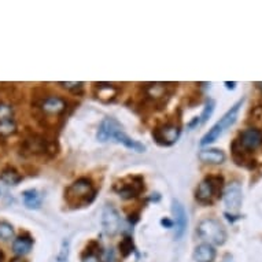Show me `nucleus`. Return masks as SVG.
I'll list each match as a JSON object with an SVG mask.
<instances>
[{
    "label": "nucleus",
    "instance_id": "nucleus-28",
    "mask_svg": "<svg viewBox=\"0 0 262 262\" xmlns=\"http://www.w3.org/2000/svg\"><path fill=\"white\" fill-rule=\"evenodd\" d=\"M161 224H162L163 226H168V228H170V226L173 225V222H172L170 220H162V221H161Z\"/></svg>",
    "mask_w": 262,
    "mask_h": 262
},
{
    "label": "nucleus",
    "instance_id": "nucleus-4",
    "mask_svg": "<svg viewBox=\"0 0 262 262\" xmlns=\"http://www.w3.org/2000/svg\"><path fill=\"white\" fill-rule=\"evenodd\" d=\"M198 235L209 244L221 246L226 241V231L224 225L216 219H204L198 224Z\"/></svg>",
    "mask_w": 262,
    "mask_h": 262
},
{
    "label": "nucleus",
    "instance_id": "nucleus-19",
    "mask_svg": "<svg viewBox=\"0 0 262 262\" xmlns=\"http://www.w3.org/2000/svg\"><path fill=\"white\" fill-rule=\"evenodd\" d=\"M23 203L28 209H39L41 206V197L36 189H26L22 192Z\"/></svg>",
    "mask_w": 262,
    "mask_h": 262
},
{
    "label": "nucleus",
    "instance_id": "nucleus-6",
    "mask_svg": "<svg viewBox=\"0 0 262 262\" xmlns=\"http://www.w3.org/2000/svg\"><path fill=\"white\" fill-rule=\"evenodd\" d=\"M243 153H250L262 146V131L258 128H248L239 133V138L232 143Z\"/></svg>",
    "mask_w": 262,
    "mask_h": 262
},
{
    "label": "nucleus",
    "instance_id": "nucleus-17",
    "mask_svg": "<svg viewBox=\"0 0 262 262\" xmlns=\"http://www.w3.org/2000/svg\"><path fill=\"white\" fill-rule=\"evenodd\" d=\"M146 94L150 99L158 101L165 98L168 94V85L163 82H151L146 85Z\"/></svg>",
    "mask_w": 262,
    "mask_h": 262
},
{
    "label": "nucleus",
    "instance_id": "nucleus-12",
    "mask_svg": "<svg viewBox=\"0 0 262 262\" xmlns=\"http://www.w3.org/2000/svg\"><path fill=\"white\" fill-rule=\"evenodd\" d=\"M172 213H173V217H175L176 222V238L180 239L184 232H185V228L188 224V220H187V213L184 210L182 204L179 201H173L172 204Z\"/></svg>",
    "mask_w": 262,
    "mask_h": 262
},
{
    "label": "nucleus",
    "instance_id": "nucleus-18",
    "mask_svg": "<svg viewBox=\"0 0 262 262\" xmlns=\"http://www.w3.org/2000/svg\"><path fill=\"white\" fill-rule=\"evenodd\" d=\"M33 241L29 236H20L13 242V251L17 255H26L32 250Z\"/></svg>",
    "mask_w": 262,
    "mask_h": 262
},
{
    "label": "nucleus",
    "instance_id": "nucleus-1",
    "mask_svg": "<svg viewBox=\"0 0 262 262\" xmlns=\"http://www.w3.org/2000/svg\"><path fill=\"white\" fill-rule=\"evenodd\" d=\"M98 140H101V141L113 140V141L121 143L125 147L131 148L133 151H138V153H143L146 150V146H143L141 143L129 138L124 132L121 124L114 118H104L103 120L102 124L99 126V131H98Z\"/></svg>",
    "mask_w": 262,
    "mask_h": 262
},
{
    "label": "nucleus",
    "instance_id": "nucleus-9",
    "mask_svg": "<svg viewBox=\"0 0 262 262\" xmlns=\"http://www.w3.org/2000/svg\"><path fill=\"white\" fill-rule=\"evenodd\" d=\"M155 141L161 146H170L177 141L180 136V128L176 125H163L161 128H157L153 133Z\"/></svg>",
    "mask_w": 262,
    "mask_h": 262
},
{
    "label": "nucleus",
    "instance_id": "nucleus-23",
    "mask_svg": "<svg viewBox=\"0 0 262 262\" xmlns=\"http://www.w3.org/2000/svg\"><path fill=\"white\" fill-rule=\"evenodd\" d=\"M14 120V110L7 103H0V122Z\"/></svg>",
    "mask_w": 262,
    "mask_h": 262
},
{
    "label": "nucleus",
    "instance_id": "nucleus-31",
    "mask_svg": "<svg viewBox=\"0 0 262 262\" xmlns=\"http://www.w3.org/2000/svg\"><path fill=\"white\" fill-rule=\"evenodd\" d=\"M3 261V253H1V251H0V262Z\"/></svg>",
    "mask_w": 262,
    "mask_h": 262
},
{
    "label": "nucleus",
    "instance_id": "nucleus-11",
    "mask_svg": "<svg viewBox=\"0 0 262 262\" xmlns=\"http://www.w3.org/2000/svg\"><path fill=\"white\" fill-rule=\"evenodd\" d=\"M40 109L47 116H59L66 110V102L59 96H48L41 102Z\"/></svg>",
    "mask_w": 262,
    "mask_h": 262
},
{
    "label": "nucleus",
    "instance_id": "nucleus-26",
    "mask_svg": "<svg viewBox=\"0 0 262 262\" xmlns=\"http://www.w3.org/2000/svg\"><path fill=\"white\" fill-rule=\"evenodd\" d=\"M82 262H101V258L94 251H87L85 255L82 257Z\"/></svg>",
    "mask_w": 262,
    "mask_h": 262
},
{
    "label": "nucleus",
    "instance_id": "nucleus-13",
    "mask_svg": "<svg viewBox=\"0 0 262 262\" xmlns=\"http://www.w3.org/2000/svg\"><path fill=\"white\" fill-rule=\"evenodd\" d=\"M198 157L203 163H210V165H221L226 160L225 153L219 148H203L201 150Z\"/></svg>",
    "mask_w": 262,
    "mask_h": 262
},
{
    "label": "nucleus",
    "instance_id": "nucleus-8",
    "mask_svg": "<svg viewBox=\"0 0 262 262\" xmlns=\"http://www.w3.org/2000/svg\"><path fill=\"white\" fill-rule=\"evenodd\" d=\"M116 192H118L122 198H135L141 194L144 189L143 180L140 177H129L124 181L117 182L114 185Z\"/></svg>",
    "mask_w": 262,
    "mask_h": 262
},
{
    "label": "nucleus",
    "instance_id": "nucleus-30",
    "mask_svg": "<svg viewBox=\"0 0 262 262\" xmlns=\"http://www.w3.org/2000/svg\"><path fill=\"white\" fill-rule=\"evenodd\" d=\"M11 262H26L25 260H22V258H15V260H13Z\"/></svg>",
    "mask_w": 262,
    "mask_h": 262
},
{
    "label": "nucleus",
    "instance_id": "nucleus-3",
    "mask_svg": "<svg viewBox=\"0 0 262 262\" xmlns=\"http://www.w3.org/2000/svg\"><path fill=\"white\" fill-rule=\"evenodd\" d=\"M95 197V189L92 182L88 179H79L66 189L65 198L67 203L72 206H82L89 203Z\"/></svg>",
    "mask_w": 262,
    "mask_h": 262
},
{
    "label": "nucleus",
    "instance_id": "nucleus-24",
    "mask_svg": "<svg viewBox=\"0 0 262 262\" xmlns=\"http://www.w3.org/2000/svg\"><path fill=\"white\" fill-rule=\"evenodd\" d=\"M59 85H62L63 88H66V89H69V91H73V92H77V91H80V89H82V87H84V82H70V81H60L59 82Z\"/></svg>",
    "mask_w": 262,
    "mask_h": 262
},
{
    "label": "nucleus",
    "instance_id": "nucleus-29",
    "mask_svg": "<svg viewBox=\"0 0 262 262\" xmlns=\"http://www.w3.org/2000/svg\"><path fill=\"white\" fill-rule=\"evenodd\" d=\"M255 87L258 88V89H261V91H262V82H261V81H258V82H255Z\"/></svg>",
    "mask_w": 262,
    "mask_h": 262
},
{
    "label": "nucleus",
    "instance_id": "nucleus-7",
    "mask_svg": "<svg viewBox=\"0 0 262 262\" xmlns=\"http://www.w3.org/2000/svg\"><path fill=\"white\" fill-rule=\"evenodd\" d=\"M242 202H243V192H242L241 184L233 181L228 184L224 191V203H225L226 213L229 216H239L238 213L241 210Z\"/></svg>",
    "mask_w": 262,
    "mask_h": 262
},
{
    "label": "nucleus",
    "instance_id": "nucleus-27",
    "mask_svg": "<svg viewBox=\"0 0 262 262\" xmlns=\"http://www.w3.org/2000/svg\"><path fill=\"white\" fill-rule=\"evenodd\" d=\"M224 84H225V87L228 88V89H235V88H236V82H235V81H232V82H229V81H225Z\"/></svg>",
    "mask_w": 262,
    "mask_h": 262
},
{
    "label": "nucleus",
    "instance_id": "nucleus-14",
    "mask_svg": "<svg viewBox=\"0 0 262 262\" xmlns=\"http://www.w3.org/2000/svg\"><path fill=\"white\" fill-rule=\"evenodd\" d=\"M118 94L116 85L110 82H96L95 84V96L102 102H110L113 101Z\"/></svg>",
    "mask_w": 262,
    "mask_h": 262
},
{
    "label": "nucleus",
    "instance_id": "nucleus-10",
    "mask_svg": "<svg viewBox=\"0 0 262 262\" xmlns=\"http://www.w3.org/2000/svg\"><path fill=\"white\" fill-rule=\"evenodd\" d=\"M102 225L104 232L109 236H114L118 229H120V216L114 209V206L111 204H106L103 209L102 214Z\"/></svg>",
    "mask_w": 262,
    "mask_h": 262
},
{
    "label": "nucleus",
    "instance_id": "nucleus-22",
    "mask_svg": "<svg viewBox=\"0 0 262 262\" xmlns=\"http://www.w3.org/2000/svg\"><path fill=\"white\" fill-rule=\"evenodd\" d=\"M214 109H216V102H214L213 99H209V101L206 102V104H204V109H203V113H202V116L198 117L199 125L204 124V122L210 118L211 114H213V111H214Z\"/></svg>",
    "mask_w": 262,
    "mask_h": 262
},
{
    "label": "nucleus",
    "instance_id": "nucleus-25",
    "mask_svg": "<svg viewBox=\"0 0 262 262\" xmlns=\"http://www.w3.org/2000/svg\"><path fill=\"white\" fill-rule=\"evenodd\" d=\"M132 247H133V244H132V242L129 238H125L124 241H122V243L120 244V248H121V251H122L124 257H126V255L131 253Z\"/></svg>",
    "mask_w": 262,
    "mask_h": 262
},
{
    "label": "nucleus",
    "instance_id": "nucleus-5",
    "mask_svg": "<svg viewBox=\"0 0 262 262\" xmlns=\"http://www.w3.org/2000/svg\"><path fill=\"white\" fill-rule=\"evenodd\" d=\"M224 179L221 176H207L197 188V199L201 203H213L221 194Z\"/></svg>",
    "mask_w": 262,
    "mask_h": 262
},
{
    "label": "nucleus",
    "instance_id": "nucleus-21",
    "mask_svg": "<svg viewBox=\"0 0 262 262\" xmlns=\"http://www.w3.org/2000/svg\"><path fill=\"white\" fill-rule=\"evenodd\" d=\"M14 238V228L7 221H0V239L11 241Z\"/></svg>",
    "mask_w": 262,
    "mask_h": 262
},
{
    "label": "nucleus",
    "instance_id": "nucleus-20",
    "mask_svg": "<svg viewBox=\"0 0 262 262\" xmlns=\"http://www.w3.org/2000/svg\"><path fill=\"white\" fill-rule=\"evenodd\" d=\"M21 179L22 177L20 176V173L15 172L14 169H7V170L1 172V175H0V180L7 185H17L21 181Z\"/></svg>",
    "mask_w": 262,
    "mask_h": 262
},
{
    "label": "nucleus",
    "instance_id": "nucleus-15",
    "mask_svg": "<svg viewBox=\"0 0 262 262\" xmlns=\"http://www.w3.org/2000/svg\"><path fill=\"white\" fill-rule=\"evenodd\" d=\"M216 248L209 243L199 244L194 251V260L197 262H213L216 260Z\"/></svg>",
    "mask_w": 262,
    "mask_h": 262
},
{
    "label": "nucleus",
    "instance_id": "nucleus-16",
    "mask_svg": "<svg viewBox=\"0 0 262 262\" xmlns=\"http://www.w3.org/2000/svg\"><path fill=\"white\" fill-rule=\"evenodd\" d=\"M25 148L32 154H44L48 151V141L40 136H32V138L26 139Z\"/></svg>",
    "mask_w": 262,
    "mask_h": 262
},
{
    "label": "nucleus",
    "instance_id": "nucleus-2",
    "mask_svg": "<svg viewBox=\"0 0 262 262\" xmlns=\"http://www.w3.org/2000/svg\"><path fill=\"white\" fill-rule=\"evenodd\" d=\"M243 103H244V99L242 98L241 101H238V102L235 103L232 107L220 118V121H217L216 124L211 126V129H209V132H207L203 138H202V140H201V146H207V144L214 143L216 140H219V139L236 122Z\"/></svg>",
    "mask_w": 262,
    "mask_h": 262
}]
</instances>
